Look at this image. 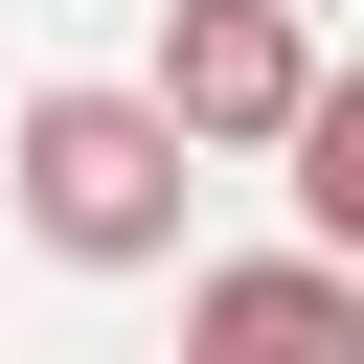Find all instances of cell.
Returning a JSON list of instances; mask_svg holds the SVG:
<instances>
[{"mask_svg": "<svg viewBox=\"0 0 364 364\" xmlns=\"http://www.w3.org/2000/svg\"><path fill=\"white\" fill-rule=\"evenodd\" d=\"M296 228L364 250V68H318V114H296Z\"/></svg>", "mask_w": 364, "mask_h": 364, "instance_id": "cell-4", "label": "cell"}, {"mask_svg": "<svg viewBox=\"0 0 364 364\" xmlns=\"http://www.w3.org/2000/svg\"><path fill=\"white\" fill-rule=\"evenodd\" d=\"M0 182H23V228H46L68 273H159L205 136H182L159 91H23V114H0Z\"/></svg>", "mask_w": 364, "mask_h": 364, "instance_id": "cell-1", "label": "cell"}, {"mask_svg": "<svg viewBox=\"0 0 364 364\" xmlns=\"http://www.w3.org/2000/svg\"><path fill=\"white\" fill-rule=\"evenodd\" d=\"M182 364H364V250H228L182 296Z\"/></svg>", "mask_w": 364, "mask_h": 364, "instance_id": "cell-3", "label": "cell"}, {"mask_svg": "<svg viewBox=\"0 0 364 364\" xmlns=\"http://www.w3.org/2000/svg\"><path fill=\"white\" fill-rule=\"evenodd\" d=\"M159 114H182L205 159H296V114H318L296 0H159Z\"/></svg>", "mask_w": 364, "mask_h": 364, "instance_id": "cell-2", "label": "cell"}]
</instances>
